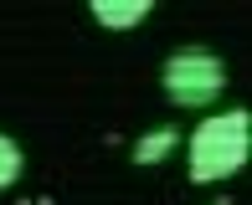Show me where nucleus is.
I'll return each instance as SVG.
<instances>
[{"mask_svg":"<svg viewBox=\"0 0 252 205\" xmlns=\"http://www.w3.org/2000/svg\"><path fill=\"white\" fill-rule=\"evenodd\" d=\"M93 16L103 21V26H119V31H129V26H139L144 16H150V0H93Z\"/></svg>","mask_w":252,"mask_h":205,"instance_id":"nucleus-3","label":"nucleus"},{"mask_svg":"<svg viewBox=\"0 0 252 205\" xmlns=\"http://www.w3.org/2000/svg\"><path fill=\"white\" fill-rule=\"evenodd\" d=\"M159 82H165V98L170 102H180V108H206V102L226 87V67H221L216 51L190 47V51H175L165 62Z\"/></svg>","mask_w":252,"mask_h":205,"instance_id":"nucleus-2","label":"nucleus"},{"mask_svg":"<svg viewBox=\"0 0 252 205\" xmlns=\"http://www.w3.org/2000/svg\"><path fill=\"white\" fill-rule=\"evenodd\" d=\"M21 179V149L0 133V185H16Z\"/></svg>","mask_w":252,"mask_h":205,"instance_id":"nucleus-5","label":"nucleus"},{"mask_svg":"<svg viewBox=\"0 0 252 205\" xmlns=\"http://www.w3.org/2000/svg\"><path fill=\"white\" fill-rule=\"evenodd\" d=\"M170 149H175V133L159 128V133H150V139H139V149H134V164H155V159H165Z\"/></svg>","mask_w":252,"mask_h":205,"instance_id":"nucleus-4","label":"nucleus"},{"mask_svg":"<svg viewBox=\"0 0 252 205\" xmlns=\"http://www.w3.org/2000/svg\"><path fill=\"white\" fill-rule=\"evenodd\" d=\"M247 149H252V118L247 108H232L221 118H206L190 139V179H226L247 164Z\"/></svg>","mask_w":252,"mask_h":205,"instance_id":"nucleus-1","label":"nucleus"}]
</instances>
